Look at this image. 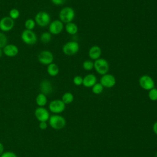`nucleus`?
Returning a JSON list of instances; mask_svg holds the SVG:
<instances>
[{
  "mask_svg": "<svg viewBox=\"0 0 157 157\" xmlns=\"http://www.w3.org/2000/svg\"><path fill=\"white\" fill-rule=\"evenodd\" d=\"M75 11L71 7H65L61 9L59 12V20L63 23L72 22L75 18Z\"/></svg>",
  "mask_w": 157,
  "mask_h": 157,
  "instance_id": "nucleus-1",
  "label": "nucleus"
},
{
  "mask_svg": "<svg viewBox=\"0 0 157 157\" xmlns=\"http://www.w3.org/2000/svg\"><path fill=\"white\" fill-rule=\"evenodd\" d=\"M34 20L37 25L41 28L46 27L51 22V17L48 13L45 11L38 12L34 17Z\"/></svg>",
  "mask_w": 157,
  "mask_h": 157,
  "instance_id": "nucleus-2",
  "label": "nucleus"
},
{
  "mask_svg": "<svg viewBox=\"0 0 157 157\" xmlns=\"http://www.w3.org/2000/svg\"><path fill=\"white\" fill-rule=\"evenodd\" d=\"M50 126L55 129H61L64 128L66 124L65 118L58 114H54L50 116L48 119Z\"/></svg>",
  "mask_w": 157,
  "mask_h": 157,
  "instance_id": "nucleus-3",
  "label": "nucleus"
},
{
  "mask_svg": "<svg viewBox=\"0 0 157 157\" xmlns=\"http://www.w3.org/2000/svg\"><path fill=\"white\" fill-rule=\"evenodd\" d=\"M94 69L98 74L103 75L109 72V64L105 59L100 58L94 61Z\"/></svg>",
  "mask_w": 157,
  "mask_h": 157,
  "instance_id": "nucleus-4",
  "label": "nucleus"
},
{
  "mask_svg": "<svg viewBox=\"0 0 157 157\" xmlns=\"http://www.w3.org/2000/svg\"><path fill=\"white\" fill-rule=\"evenodd\" d=\"M21 40L26 45H32L36 44L37 36L33 30L24 29L21 34Z\"/></svg>",
  "mask_w": 157,
  "mask_h": 157,
  "instance_id": "nucleus-5",
  "label": "nucleus"
},
{
  "mask_svg": "<svg viewBox=\"0 0 157 157\" xmlns=\"http://www.w3.org/2000/svg\"><path fill=\"white\" fill-rule=\"evenodd\" d=\"M80 49L79 44L76 41H69L62 47L63 53L67 56H72L76 54Z\"/></svg>",
  "mask_w": 157,
  "mask_h": 157,
  "instance_id": "nucleus-6",
  "label": "nucleus"
},
{
  "mask_svg": "<svg viewBox=\"0 0 157 157\" xmlns=\"http://www.w3.org/2000/svg\"><path fill=\"white\" fill-rule=\"evenodd\" d=\"M37 59L40 64L48 66L53 63L54 55L50 50H42L37 55Z\"/></svg>",
  "mask_w": 157,
  "mask_h": 157,
  "instance_id": "nucleus-7",
  "label": "nucleus"
},
{
  "mask_svg": "<svg viewBox=\"0 0 157 157\" xmlns=\"http://www.w3.org/2000/svg\"><path fill=\"white\" fill-rule=\"evenodd\" d=\"M139 84L140 86L145 90H150L155 88V81L151 77L148 75H142L139 80Z\"/></svg>",
  "mask_w": 157,
  "mask_h": 157,
  "instance_id": "nucleus-8",
  "label": "nucleus"
},
{
  "mask_svg": "<svg viewBox=\"0 0 157 157\" xmlns=\"http://www.w3.org/2000/svg\"><path fill=\"white\" fill-rule=\"evenodd\" d=\"M66 107V104L61 99H55L52 101L48 105L49 110L51 112L55 114H59L62 113Z\"/></svg>",
  "mask_w": 157,
  "mask_h": 157,
  "instance_id": "nucleus-9",
  "label": "nucleus"
},
{
  "mask_svg": "<svg viewBox=\"0 0 157 157\" xmlns=\"http://www.w3.org/2000/svg\"><path fill=\"white\" fill-rule=\"evenodd\" d=\"M15 26V21L10 17L6 16L0 19V30L2 32H9Z\"/></svg>",
  "mask_w": 157,
  "mask_h": 157,
  "instance_id": "nucleus-10",
  "label": "nucleus"
},
{
  "mask_svg": "<svg viewBox=\"0 0 157 157\" xmlns=\"http://www.w3.org/2000/svg\"><path fill=\"white\" fill-rule=\"evenodd\" d=\"M64 29V23L59 20H55L48 25V32L53 35L60 34Z\"/></svg>",
  "mask_w": 157,
  "mask_h": 157,
  "instance_id": "nucleus-11",
  "label": "nucleus"
},
{
  "mask_svg": "<svg viewBox=\"0 0 157 157\" xmlns=\"http://www.w3.org/2000/svg\"><path fill=\"white\" fill-rule=\"evenodd\" d=\"M99 83L103 86V87L110 88L115 86L116 84V79L112 74H105L102 75L100 78Z\"/></svg>",
  "mask_w": 157,
  "mask_h": 157,
  "instance_id": "nucleus-12",
  "label": "nucleus"
},
{
  "mask_svg": "<svg viewBox=\"0 0 157 157\" xmlns=\"http://www.w3.org/2000/svg\"><path fill=\"white\" fill-rule=\"evenodd\" d=\"M36 118L40 122L47 121L50 118L49 112L44 107H38L34 112Z\"/></svg>",
  "mask_w": 157,
  "mask_h": 157,
  "instance_id": "nucleus-13",
  "label": "nucleus"
},
{
  "mask_svg": "<svg viewBox=\"0 0 157 157\" xmlns=\"http://www.w3.org/2000/svg\"><path fill=\"white\" fill-rule=\"evenodd\" d=\"M3 53L7 57L13 58L16 56L19 52V49L16 45L10 44H7L3 48Z\"/></svg>",
  "mask_w": 157,
  "mask_h": 157,
  "instance_id": "nucleus-14",
  "label": "nucleus"
},
{
  "mask_svg": "<svg viewBox=\"0 0 157 157\" xmlns=\"http://www.w3.org/2000/svg\"><path fill=\"white\" fill-rule=\"evenodd\" d=\"M39 88L41 93L45 95L51 94L53 90L52 83L47 79H44L40 82Z\"/></svg>",
  "mask_w": 157,
  "mask_h": 157,
  "instance_id": "nucleus-15",
  "label": "nucleus"
},
{
  "mask_svg": "<svg viewBox=\"0 0 157 157\" xmlns=\"http://www.w3.org/2000/svg\"><path fill=\"white\" fill-rule=\"evenodd\" d=\"M102 54V50L98 45H93L89 49L88 56L92 60H96L100 58Z\"/></svg>",
  "mask_w": 157,
  "mask_h": 157,
  "instance_id": "nucleus-16",
  "label": "nucleus"
},
{
  "mask_svg": "<svg viewBox=\"0 0 157 157\" xmlns=\"http://www.w3.org/2000/svg\"><path fill=\"white\" fill-rule=\"evenodd\" d=\"M97 83V78L93 74H88L83 78L82 85L86 88H91Z\"/></svg>",
  "mask_w": 157,
  "mask_h": 157,
  "instance_id": "nucleus-17",
  "label": "nucleus"
},
{
  "mask_svg": "<svg viewBox=\"0 0 157 157\" xmlns=\"http://www.w3.org/2000/svg\"><path fill=\"white\" fill-rule=\"evenodd\" d=\"M47 72L49 75L52 77H55L59 74V69L56 64L52 63L47 66Z\"/></svg>",
  "mask_w": 157,
  "mask_h": 157,
  "instance_id": "nucleus-18",
  "label": "nucleus"
},
{
  "mask_svg": "<svg viewBox=\"0 0 157 157\" xmlns=\"http://www.w3.org/2000/svg\"><path fill=\"white\" fill-rule=\"evenodd\" d=\"M65 30L66 31L71 35H75L77 33L78 28L77 25L74 22H70L66 23L65 25Z\"/></svg>",
  "mask_w": 157,
  "mask_h": 157,
  "instance_id": "nucleus-19",
  "label": "nucleus"
},
{
  "mask_svg": "<svg viewBox=\"0 0 157 157\" xmlns=\"http://www.w3.org/2000/svg\"><path fill=\"white\" fill-rule=\"evenodd\" d=\"M36 102L39 107H44L47 103V96L42 93L37 94L36 98Z\"/></svg>",
  "mask_w": 157,
  "mask_h": 157,
  "instance_id": "nucleus-20",
  "label": "nucleus"
},
{
  "mask_svg": "<svg viewBox=\"0 0 157 157\" xmlns=\"http://www.w3.org/2000/svg\"><path fill=\"white\" fill-rule=\"evenodd\" d=\"M61 100L65 104H71L74 101V95L71 92H66L63 94Z\"/></svg>",
  "mask_w": 157,
  "mask_h": 157,
  "instance_id": "nucleus-21",
  "label": "nucleus"
},
{
  "mask_svg": "<svg viewBox=\"0 0 157 157\" xmlns=\"http://www.w3.org/2000/svg\"><path fill=\"white\" fill-rule=\"evenodd\" d=\"M40 40L42 44H48L52 40V34L49 32H44L40 36Z\"/></svg>",
  "mask_w": 157,
  "mask_h": 157,
  "instance_id": "nucleus-22",
  "label": "nucleus"
},
{
  "mask_svg": "<svg viewBox=\"0 0 157 157\" xmlns=\"http://www.w3.org/2000/svg\"><path fill=\"white\" fill-rule=\"evenodd\" d=\"M24 25H25V29L33 30V29L36 27V21H35L34 19L28 18L25 21Z\"/></svg>",
  "mask_w": 157,
  "mask_h": 157,
  "instance_id": "nucleus-23",
  "label": "nucleus"
},
{
  "mask_svg": "<svg viewBox=\"0 0 157 157\" xmlns=\"http://www.w3.org/2000/svg\"><path fill=\"white\" fill-rule=\"evenodd\" d=\"M20 16V12L18 9L13 8L9 12V17H10L13 20L18 19Z\"/></svg>",
  "mask_w": 157,
  "mask_h": 157,
  "instance_id": "nucleus-24",
  "label": "nucleus"
},
{
  "mask_svg": "<svg viewBox=\"0 0 157 157\" xmlns=\"http://www.w3.org/2000/svg\"><path fill=\"white\" fill-rule=\"evenodd\" d=\"M92 91L95 94H101L104 90L103 86L100 83H96L92 87Z\"/></svg>",
  "mask_w": 157,
  "mask_h": 157,
  "instance_id": "nucleus-25",
  "label": "nucleus"
},
{
  "mask_svg": "<svg viewBox=\"0 0 157 157\" xmlns=\"http://www.w3.org/2000/svg\"><path fill=\"white\" fill-rule=\"evenodd\" d=\"M82 67L85 71H91L94 68V62L91 60H85L83 63Z\"/></svg>",
  "mask_w": 157,
  "mask_h": 157,
  "instance_id": "nucleus-26",
  "label": "nucleus"
},
{
  "mask_svg": "<svg viewBox=\"0 0 157 157\" xmlns=\"http://www.w3.org/2000/svg\"><path fill=\"white\" fill-rule=\"evenodd\" d=\"M148 96L149 99L152 101H157V88H153L149 90Z\"/></svg>",
  "mask_w": 157,
  "mask_h": 157,
  "instance_id": "nucleus-27",
  "label": "nucleus"
},
{
  "mask_svg": "<svg viewBox=\"0 0 157 157\" xmlns=\"http://www.w3.org/2000/svg\"><path fill=\"white\" fill-rule=\"evenodd\" d=\"M8 39L3 32H0V48H3L7 44Z\"/></svg>",
  "mask_w": 157,
  "mask_h": 157,
  "instance_id": "nucleus-28",
  "label": "nucleus"
},
{
  "mask_svg": "<svg viewBox=\"0 0 157 157\" xmlns=\"http://www.w3.org/2000/svg\"><path fill=\"white\" fill-rule=\"evenodd\" d=\"M73 83L76 86H80L83 83V78L80 75H76L73 78Z\"/></svg>",
  "mask_w": 157,
  "mask_h": 157,
  "instance_id": "nucleus-29",
  "label": "nucleus"
},
{
  "mask_svg": "<svg viewBox=\"0 0 157 157\" xmlns=\"http://www.w3.org/2000/svg\"><path fill=\"white\" fill-rule=\"evenodd\" d=\"M0 157H17V156L12 151H5L0 156Z\"/></svg>",
  "mask_w": 157,
  "mask_h": 157,
  "instance_id": "nucleus-30",
  "label": "nucleus"
},
{
  "mask_svg": "<svg viewBox=\"0 0 157 157\" xmlns=\"http://www.w3.org/2000/svg\"><path fill=\"white\" fill-rule=\"evenodd\" d=\"M66 0H51L52 4L56 6H61L66 2Z\"/></svg>",
  "mask_w": 157,
  "mask_h": 157,
  "instance_id": "nucleus-31",
  "label": "nucleus"
},
{
  "mask_svg": "<svg viewBox=\"0 0 157 157\" xmlns=\"http://www.w3.org/2000/svg\"><path fill=\"white\" fill-rule=\"evenodd\" d=\"M39 126L40 129H41L42 130H44V129H47V124L45 121H42V122H40V123L39 124Z\"/></svg>",
  "mask_w": 157,
  "mask_h": 157,
  "instance_id": "nucleus-32",
  "label": "nucleus"
},
{
  "mask_svg": "<svg viewBox=\"0 0 157 157\" xmlns=\"http://www.w3.org/2000/svg\"><path fill=\"white\" fill-rule=\"evenodd\" d=\"M153 131L155 132V134L157 135V121L155 122V123L153 125Z\"/></svg>",
  "mask_w": 157,
  "mask_h": 157,
  "instance_id": "nucleus-33",
  "label": "nucleus"
},
{
  "mask_svg": "<svg viewBox=\"0 0 157 157\" xmlns=\"http://www.w3.org/2000/svg\"><path fill=\"white\" fill-rule=\"evenodd\" d=\"M4 148L3 144L0 142V156L4 153Z\"/></svg>",
  "mask_w": 157,
  "mask_h": 157,
  "instance_id": "nucleus-34",
  "label": "nucleus"
},
{
  "mask_svg": "<svg viewBox=\"0 0 157 157\" xmlns=\"http://www.w3.org/2000/svg\"><path fill=\"white\" fill-rule=\"evenodd\" d=\"M3 54H4L3 53V50H2V48H0V58H1Z\"/></svg>",
  "mask_w": 157,
  "mask_h": 157,
  "instance_id": "nucleus-35",
  "label": "nucleus"
},
{
  "mask_svg": "<svg viewBox=\"0 0 157 157\" xmlns=\"http://www.w3.org/2000/svg\"><path fill=\"white\" fill-rule=\"evenodd\" d=\"M155 157H157V152H156V153L155 154Z\"/></svg>",
  "mask_w": 157,
  "mask_h": 157,
  "instance_id": "nucleus-36",
  "label": "nucleus"
}]
</instances>
